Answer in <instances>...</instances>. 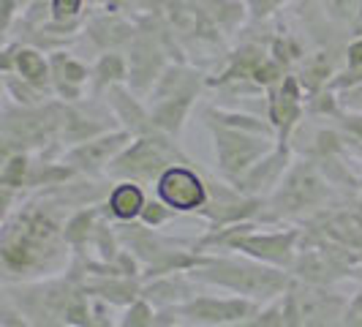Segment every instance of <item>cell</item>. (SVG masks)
I'll return each instance as SVG.
<instances>
[{
    "instance_id": "12",
    "label": "cell",
    "mask_w": 362,
    "mask_h": 327,
    "mask_svg": "<svg viewBox=\"0 0 362 327\" xmlns=\"http://www.w3.org/2000/svg\"><path fill=\"white\" fill-rule=\"evenodd\" d=\"M25 169H28V159L25 156H17V159H11V161L6 164V169H3V185H22V178H25Z\"/></svg>"
},
{
    "instance_id": "5",
    "label": "cell",
    "mask_w": 362,
    "mask_h": 327,
    "mask_svg": "<svg viewBox=\"0 0 362 327\" xmlns=\"http://www.w3.org/2000/svg\"><path fill=\"white\" fill-rule=\"evenodd\" d=\"M294 232L289 235H264V237H237L232 240L240 251H248L254 256H262L275 265H289L291 262V246H294Z\"/></svg>"
},
{
    "instance_id": "7",
    "label": "cell",
    "mask_w": 362,
    "mask_h": 327,
    "mask_svg": "<svg viewBox=\"0 0 362 327\" xmlns=\"http://www.w3.org/2000/svg\"><path fill=\"white\" fill-rule=\"evenodd\" d=\"M126 139H128V134H112V137L93 139V142H88V145L76 147L71 156H69V161L76 164V166H82V169H98L115 150L123 147Z\"/></svg>"
},
{
    "instance_id": "8",
    "label": "cell",
    "mask_w": 362,
    "mask_h": 327,
    "mask_svg": "<svg viewBox=\"0 0 362 327\" xmlns=\"http://www.w3.org/2000/svg\"><path fill=\"white\" fill-rule=\"evenodd\" d=\"M300 300V316L303 322H332L329 316H338L344 309V297H335V294H327V292H303L297 294Z\"/></svg>"
},
{
    "instance_id": "10",
    "label": "cell",
    "mask_w": 362,
    "mask_h": 327,
    "mask_svg": "<svg viewBox=\"0 0 362 327\" xmlns=\"http://www.w3.org/2000/svg\"><path fill=\"white\" fill-rule=\"evenodd\" d=\"M17 69L22 74V79L30 82V85H44L47 82V63L36 50H19Z\"/></svg>"
},
{
    "instance_id": "2",
    "label": "cell",
    "mask_w": 362,
    "mask_h": 327,
    "mask_svg": "<svg viewBox=\"0 0 362 327\" xmlns=\"http://www.w3.org/2000/svg\"><path fill=\"white\" fill-rule=\"evenodd\" d=\"M158 197L172 210H197L204 205V185L191 169L169 166L158 178Z\"/></svg>"
},
{
    "instance_id": "6",
    "label": "cell",
    "mask_w": 362,
    "mask_h": 327,
    "mask_svg": "<svg viewBox=\"0 0 362 327\" xmlns=\"http://www.w3.org/2000/svg\"><path fill=\"white\" fill-rule=\"evenodd\" d=\"M156 169H163V156L158 150V142L153 139H139L128 150L126 159H120L115 166L117 175H150Z\"/></svg>"
},
{
    "instance_id": "9",
    "label": "cell",
    "mask_w": 362,
    "mask_h": 327,
    "mask_svg": "<svg viewBox=\"0 0 362 327\" xmlns=\"http://www.w3.org/2000/svg\"><path fill=\"white\" fill-rule=\"evenodd\" d=\"M109 207H112V213L117 218H136L145 210V197H142V191L136 185L126 183V185H117L112 191Z\"/></svg>"
},
{
    "instance_id": "16",
    "label": "cell",
    "mask_w": 362,
    "mask_h": 327,
    "mask_svg": "<svg viewBox=\"0 0 362 327\" xmlns=\"http://www.w3.org/2000/svg\"><path fill=\"white\" fill-rule=\"evenodd\" d=\"M142 218H145L147 224H161V221L169 218V210H163V205H145Z\"/></svg>"
},
{
    "instance_id": "19",
    "label": "cell",
    "mask_w": 362,
    "mask_h": 327,
    "mask_svg": "<svg viewBox=\"0 0 362 327\" xmlns=\"http://www.w3.org/2000/svg\"><path fill=\"white\" fill-rule=\"evenodd\" d=\"M360 134H362V128H360Z\"/></svg>"
},
{
    "instance_id": "4",
    "label": "cell",
    "mask_w": 362,
    "mask_h": 327,
    "mask_svg": "<svg viewBox=\"0 0 362 327\" xmlns=\"http://www.w3.org/2000/svg\"><path fill=\"white\" fill-rule=\"evenodd\" d=\"M182 314H188L194 322L207 325H223V322H243L251 314V303L245 300H194L182 306Z\"/></svg>"
},
{
    "instance_id": "1",
    "label": "cell",
    "mask_w": 362,
    "mask_h": 327,
    "mask_svg": "<svg viewBox=\"0 0 362 327\" xmlns=\"http://www.w3.org/2000/svg\"><path fill=\"white\" fill-rule=\"evenodd\" d=\"M197 275L204 281L243 292V294H251V297H272L275 292L286 287V275L275 270H264V268L237 265V262H210V268H202Z\"/></svg>"
},
{
    "instance_id": "11",
    "label": "cell",
    "mask_w": 362,
    "mask_h": 327,
    "mask_svg": "<svg viewBox=\"0 0 362 327\" xmlns=\"http://www.w3.org/2000/svg\"><path fill=\"white\" fill-rule=\"evenodd\" d=\"M98 76L101 82H117L126 76V69H123V60L117 54H104L101 63H98Z\"/></svg>"
},
{
    "instance_id": "18",
    "label": "cell",
    "mask_w": 362,
    "mask_h": 327,
    "mask_svg": "<svg viewBox=\"0 0 362 327\" xmlns=\"http://www.w3.org/2000/svg\"><path fill=\"white\" fill-rule=\"evenodd\" d=\"M349 66H351V69H360L362 66V41L349 47Z\"/></svg>"
},
{
    "instance_id": "13",
    "label": "cell",
    "mask_w": 362,
    "mask_h": 327,
    "mask_svg": "<svg viewBox=\"0 0 362 327\" xmlns=\"http://www.w3.org/2000/svg\"><path fill=\"white\" fill-rule=\"evenodd\" d=\"M54 66L66 74L63 79H69V82H82V79L88 76V71H85L79 63H74L71 57H63V54H60V57H54Z\"/></svg>"
},
{
    "instance_id": "15",
    "label": "cell",
    "mask_w": 362,
    "mask_h": 327,
    "mask_svg": "<svg viewBox=\"0 0 362 327\" xmlns=\"http://www.w3.org/2000/svg\"><path fill=\"white\" fill-rule=\"evenodd\" d=\"M79 3H82V0H54V6H52L54 19L74 17V14L79 11Z\"/></svg>"
},
{
    "instance_id": "3",
    "label": "cell",
    "mask_w": 362,
    "mask_h": 327,
    "mask_svg": "<svg viewBox=\"0 0 362 327\" xmlns=\"http://www.w3.org/2000/svg\"><path fill=\"white\" fill-rule=\"evenodd\" d=\"M216 139L221 169L229 175H240L245 166H251L254 159L267 150L264 142H251L245 134H237V131H216Z\"/></svg>"
},
{
    "instance_id": "17",
    "label": "cell",
    "mask_w": 362,
    "mask_h": 327,
    "mask_svg": "<svg viewBox=\"0 0 362 327\" xmlns=\"http://www.w3.org/2000/svg\"><path fill=\"white\" fill-rule=\"evenodd\" d=\"M278 3H284V0H251L256 17H264V14H270V8H275Z\"/></svg>"
},
{
    "instance_id": "14",
    "label": "cell",
    "mask_w": 362,
    "mask_h": 327,
    "mask_svg": "<svg viewBox=\"0 0 362 327\" xmlns=\"http://www.w3.org/2000/svg\"><path fill=\"white\" fill-rule=\"evenodd\" d=\"M156 319H153V314H150V309H147L145 303H136L134 309L128 311V319L126 325H153Z\"/></svg>"
}]
</instances>
